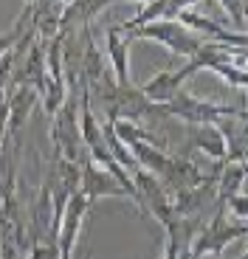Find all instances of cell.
<instances>
[{
	"mask_svg": "<svg viewBox=\"0 0 248 259\" xmlns=\"http://www.w3.org/2000/svg\"><path fill=\"white\" fill-rule=\"evenodd\" d=\"M88 208H91V203L85 200V194L82 192H73L71 197L65 200L62 220H59V231H57V253H59V259H71L73 256Z\"/></svg>",
	"mask_w": 248,
	"mask_h": 259,
	"instance_id": "cell-4",
	"label": "cell"
},
{
	"mask_svg": "<svg viewBox=\"0 0 248 259\" xmlns=\"http://www.w3.org/2000/svg\"><path fill=\"white\" fill-rule=\"evenodd\" d=\"M6 138H9V102L3 99L0 102V147H3Z\"/></svg>",
	"mask_w": 248,
	"mask_h": 259,
	"instance_id": "cell-19",
	"label": "cell"
},
{
	"mask_svg": "<svg viewBox=\"0 0 248 259\" xmlns=\"http://www.w3.org/2000/svg\"><path fill=\"white\" fill-rule=\"evenodd\" d=\"M158 181H161V186L170 194H178V192H186V189L200 186L203 178H200V169H197L192 161H186V158H172L170 166H167V172H163Z\"/></svg>",
	"mask_w": 248,
	"mask_h": 259,
	"instance_id": "cell-11",
	"label": "cell"
},
{
	"mask_svg": "<svg viewBox=\"0 0 248 259\" xmlns=\"http://www.w3.org/2000/svg\"><path fill=\"white\" fill-rule=\"evenodd\" d=\"M37 91L28 88V84H17L12 88L6 96L9 102V138H20V130L26 124L28 113L34 110V104H37Z\"/></svg>",
	"mask_w": 248,
	"mask_h": 259,
	"instance_id": "cell-10",
	"label": "cell"
},
{
	"mask_svg": "<svg viewBox=\"0 0 248 259\" xmlns=\"http://www.w3.org/2000/svg\"><path fill=\"white\" fill-rule=\"evenodd\" d=\"M57 3H62V6H71L73 0H57Z\"/></svg>",
	"mask_w": 248,
	"mask_h": 259,
	"instance_id": "cell-21",
	"label": "cell"
},
{
	"mask_svg": "<svg viewBox=\"0 0 248 259\" xmlns=\"http://www.w3.org/2000/svg\"><path fill=\"white\" fill-rule=\"evenodd\" d=\"M130 178H133V186H136V192H138V208H141V211L155 214L158 220L163 223V228H167L172 220H175L170 192L161 186V181H158L155 175L144 172V169H136Z\"/></svg>",
	"mask_w": 248,
	"mask_h": 259,
	"instance_id": "cell-3",
	"label": "cell"
},
{
	"mask_svg": "<svg viewBox=\"0 0 248 259\" xmlns=\"http://www.w3.org/2000/svg\"><path fill=\"white\" fill-rule=\"evenodd\" d=\"M127 39H155L161 46H167L172 54L189 59L192 54L200 48L203 39L195 31H189L186 26H181L178 20H155V23H144V26L133 28L127 34Z\"/></svg>",
	"mask_w": 248,
	"mask_h": 259,
	"instance_id": "cell-2",
	"label": "cell"
},
{
	"mask_svg": "<svg viewBox=\"0 0 248 259\" xmlns=\"http://www.w3.org/2000/svg\"><path fill=\"white\" fill-rule=\"evenodd\" d=\"M189 144L195 149H200V152H206L215 163L226 161V144H223L217 124H195L189 130Z\"/></svg>",
	"mask_w": 248,
	"mask_h": 259,
	"instance_id": "cell-13",
	"label": "cell"
},
{
	"mask_svg": "<svg viewBox=\"0 0 248 259\" xmlns=\"http://www.w3.org/2000/svg\"><path fill=\"white\" fill-rule=\"evenodd\" d=\"M105 42H107V65L110 73L116 79V84H133L130 82V39L118 26L105 31Z\"/></svg>",
	"mask_w": 248,
	"mask_h": 259,
	"instance_id": "cell-9",
	"label": "cell"
},
{
	"mask_svg": "<svg viewBox=\"0 0 248 259\" xmlns=\"http://www.w3.org/2000/svg\"><path fill=\"white\" fill-rule=\"evenodd\" d=\"M163 259H181V253H178V242H175L172 234H170V240H167V253H163Z\"/></svg>",
	"mask_w": 248,
	"mask_h": 259,
	"instance_id": "cell-20",
	"label": "cell"
},
{
	"mask_svg": "<svg viewBox=\"0 0 248 259\" xmlns=\"http://www.w3.org/2000/svg\"><path fill=\"white\" fill-rule=\"evenodd\" d=\"M192 73H197V68H195V62H192V59H186L178 71H161V73H155V76H152L150 82L141 88V93L150 99V102L163 104V102H170V99L181 91V82H183V79H189Z\"/></svg>",
	"mask_w": 248,
	"mask_h": 259,
	"instance_id": "cell-6",
	"label": "cell"
},
{
	"mask_svg": "<svg viewBox=\"0 0 248 259\" xmlns=\"http://www.w3.org/2000/svg\"><path fill=\"white\" fill-rule=\"evenodd\" d=\"M79 192L85 194V200L91 203V206L99 197H130V192H127L107 169L93 163L91 158H85V161L79 163Z\"/></svg>",
	"mask_w": 248,
	"mask_h": 259,
	"instance_id": "cell-5",
	"label": "cell"
},
{
	"mask_svg": "<svg viewBox=\"0 0 248 259\" xmlns=\"http://www.w3.org/2000/svg\"><path fill=\"white\" fill-rule=\"evenodd\" d=\"M178 23L186 26L189 31H197L203 37H209V42H223V46H237V48L248 46V39L242 31H226L220 23H215L212 17H203L197 12H181L178 14Z\"/></svg>",
	"mask_w": 248,
	"mask_h": 259,
	"instance_id": "cell-7",
	"label": "cell"
},
{
	"mask_svg": "<svg viewBox=\"0 0 248 259\" xmlns=\"http://www.w3.org/2000/svg\"><path fill=\"white\" fill-rule=\"evenodd\" d=\"M14 51L3 54L0 57V102L9 96V91H12V76H14Z\"/></svg>",
	"mask_w": 248,
	"mask_h": 259,
	"instance_id": "cell-16",
	"label": "cell"
},
{
	"mask_svg": "<svg viewBox=\"0 0 248 259\" xmlns=\"http://www.w3.org/2000/svg\"><path fill=\"white\" fill-rule=\"evenodd\" d=\"M141 3H150V0H141Z\"/></svg>",
	"mask_w": 248,
	"mask_h": 259,
	"instance_id": "cell-22",
	"label": "cell"
},
{
	"mask_svg": "<svg viewBox=\"0 0 248 259\" xmlns=\"http://www.w3.org/2000/svg\"><path fill=\"white\" fill-rule=\"evenodd\" d=\"M223 3V9L229 12V17L234 20V26H237V31H242L245 28V0H220Z\"/></svg>",
	"mask_w": 248,
	"mask_h": 259,
	"instance_id": "cell-18",
	"label": "cell"
},
{
	"mask_svg": "<svg viewBox=\"0 0 248 259\" xmlns=\"http://www.w3.org/2000/svg\"><path fill=\"white\" fill-rule=\"evenodd\" d=\"M163 113L186 121L189 127H195V124H217L223 118H245V107L209 102V99H195V96L181 93V91L170 102H163Z\"/></svg>",
	"mask_w": 248,
	"mask_h": 259,
	"instance_id": "cell-1",
	"label": "cell"
},
{
	"mask_svg": "<svg viewBox=\"0 0 248 259\" xmlns=\"http://www.w3.org/2000/svg\"><path fill=\"white\" fill-rule=\"evenodd\" d=\"M197 0H150V3H144L141 12L133 14L130 20H124L121 31H133V28L144 26V23H155V20H178L181 12H189L195 6Z\"/></svg>",
	"mask_w": 248,
	"mask_h": 259,
	"instance_id": "cell-8",
	"label": "cell"
},
{
	"mask_svg": "<svg viewBox=\"0 0 248 259\" xmlns=\"http://www.w3.org/2000/svg\"><path fill=\"white\" fill-rule=\"evenodd\" d=\"M217 130L226 144V163H245V118H223Z\"/></svg>",
	"mask_w": 248,
	"mask_h": 259,
	"instance_id": "cell-12",
	"label": "cell"
},
{
	"mask_svg": "<svg viewBox=\"0 0 248 259\" xmlns=\"http://www.w3.org/2000/svg\"><path fill=\"white\" fill-rule=\"evenodd\" d=\"M206 71L223 76L229 84H234V88H245L248 84V71H245V65H242L240 59H220V62H212Z\"/></svg>",
	"mask_w": 248,
	"mask_h": 259,
	"instance_id": "cell-15",
	"label": "cell"
},
{
	"mask_svg": "<svg viewBox=\"0 0 248 259\" xmlns=\"http://www.w3.org/2000/svg\"><path fill=\"white\" fill-rule=\"evenodd\" d=\"M223 211H229L237 223H248V200H245V192L226 197V200H223Z\"/></svg>",
	"mask_w": 248,
	"mask_h": 259,
	"instance_id": "cell-17",
	"label": "cell"
},
{
	"mask_svg": "<svg viewBox=\"0 0 248 259\" xmlns=\"http://www.w3.org/2000/svg\"><path fill=\"white\" fill-rule=\"evenodd\" d=\"M245 186V163H220V172H217V206H223L226 197L231 194H240Z\"/></svg>",
	"mask_w": 248,
	"mask_h": 259,
	"instance_id": "cell-14",
	"label": "cell"
}]
</instances>
